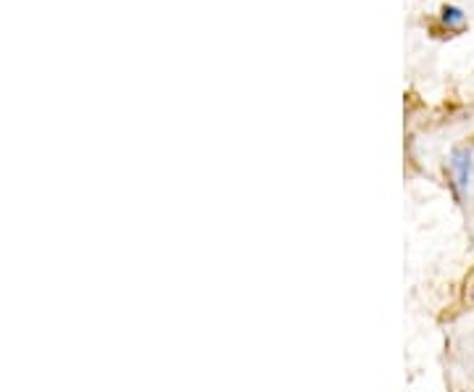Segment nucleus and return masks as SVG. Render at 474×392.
I'll list each match as a JSON object with an SVG mask.
<instances>
[{"label": "nucleus", "instance_id": "obj_2", "mask_svg": "<svg viewBox=\"0 0 474 392\" xmlns=\"http://www.w3.org/2000/svg\"><path fill=\"white\" fill-rule=\"evenodd\" d=\"M440 19H443V24L448 27V30H464V24H466L464 11L456 8V6H445L443 13H440Z\"/></svg>", "mask_w": 474, "mask_h": 392}, {"label": "nucleus", "instance_id": "obj_1", "mask_svg": "<svg viewBox=\"0 0 474 392\" xmlns=\"http://www.w3.org/2000/svg\"><path fill=\"white\" fill-rule=\"evenodd\" d=\"M451 174H454V185H456V192L459 195H464L469 185H472V171H474V150L469 145H461V148H456L454 153H451Z\"/></svg>", "mask_w": 474, "mask_h": 392}]
</instances>
